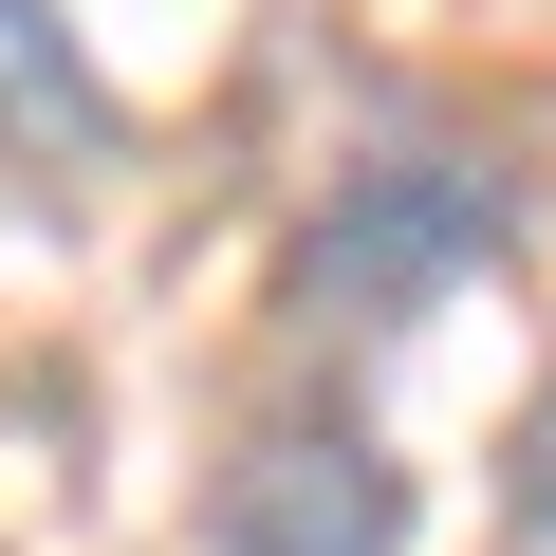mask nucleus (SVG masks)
Segmentation results:
<instances>
[{"label": "nucleus", "mask_w": 556, "mask_h": 556, "mask_svg": "<svg viewBox=\"0 0 556 556\" xmlns=\"http://www.w3.org/2000/svg\"><path fill=\"white\" fill-rule=\"evenodd\" d=\"M130 149V93L93 75V38L56 0H0V167H112Z\"/></svg>", "instance_id": "obj_3"}, {"label": "nucleus", "mask_w": 556, "mask_h": 556, "mask_svg": "<svg viewBox=\"0 0 556 556\" xmlns=\"http://www.w3.org/2000/svg\"><path fill=\"white\" fill-rule=\"evenodd\" d=\"M501 519H519V538H556V371H538V408L501 427Z\"/></svg>", "instance_id": "obj_4"}, {"label": "nucleus", "mask_w": 556, "mask_h": 556, "mask_svg": "<svg viewBox=\"0 0 556 556\" xmlns=\"http://www.w3.org/2000/svg\"><path fill=\"white\" fill-rule=\"evenodd\" d=\"M519 167H482V149H371V167H334V204L298 223V334H408V316H445L464 278H501L519 260Z\"/></svg>", "instance_id": "obj_1"}, {"label": "nucleus", "mask_w": 556, "mask_h": 556, "mask_svg": "<svg viewBox=\"0 0 556 556\" xmlns=\"http://www.w3.org/2000/svg\"><path fill=\"white\" fill-rule=\"evenodd\" d=\"M204 538H223V556H408V538H427V482H408L390 427H353V408H278V427L204 482Z\"/></svg>", "instance_id": "obj_2"}]
</instances>
